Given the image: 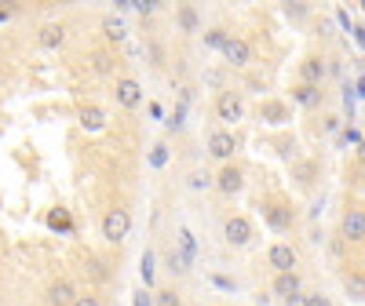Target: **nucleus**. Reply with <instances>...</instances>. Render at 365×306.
Returning a JSON list of instances; mask_svg holds the SVG:
<instances>
[{
    "mask_svg": "<svg viewBox=\"0 0 365 306\" xmlns=\"http://www.w3.org/2000/svg\"><path fill=\"white\" fill-rule=\"evenodd\" d=\"M237 153V135L234 132H212L208 135V157L212 161H223V164H230V157Z\"/></svg>",
    "mask_w": 365,
    "mask_h": 306,
    "instance_id": "6",
    "label": "nucleus"
},
{
    "mask_svg": "<svg viewBox=\"0 0 365 306\" xmlns=\"http://www.w3.org/2000/svg\"><path fill=\"white\" fill-rule=\"evenodd\" d=\"M263 219H267V226L274 233H289L292 230V208L282 204V201H267L263 204Z\"/></svg>",
    "mask_w": 365,
    "mask_h": 306,
    "instance_id": "7",
    "label": "nucleus"
},
{
    "mask_svg": "<svg viewBox=\"0 0 365 306\" xmlns=\"http://www.w3.org/2000/svg\"><path fill=\"white\" fill-rule=\"evenodd\" d=\"M143 281H146V285L154 281V255H150V252L143 255Z\"/></svg>",
    "mask_w": 365,
    "mask_h": 306,
    "instance_id": "33",
    "label": "nucleus"
},
{
    "mask_svg": "<svg viewBox=\"0 0 365 306\" xmlns=\"http://www.w3.org/2000/svg\"><path fill=\"white\" fill-rule=\"evenodd\" d=\"M190 186H194V190H201V186L208 190V186H212V175H208V172H194V175H190Z\"/></svg>",
    "mask_w": 365,
    "mask_h": 306,
    "instance_id": "30",
    "label": "nucleus"
},
{
    "mask_svg": "<svg viewBox=\"0 0 365 306\" xmlns=\"http://www.w3.org/2000/svg\"><path fill=\"white\" fill-rule=\"evenodd\" d=\"M70 306H103V295H96V292H84V295H77Z\"/></svg>",
    "mask_w": 365,
    "mask_h": 306,
    "instance_id": "27",
    "label": "nucleus"
},
{
    "mask_svg": "<svg viewBox=\"0 0 365 306\" xmlns=\"http://www.w3.org/2000/svg\"><path fill=\"white\" fill-rule=\"evenodd\" d=\"M259 120H267V125H274V128H282L285 120H292V113H289V106H285V102L267 99V102H259Z\"/></svg>",
    "mask_w": 365,
    "mask_h": 306,
    "instance_id": "15",
    "label": "nucleus"
},
{
    "mask_svg": "<svg viewBox=\"0 0 365 306\" xmlns=\"http://www.w3.org/2000/svg\"><path fill=\"white\" fill-rule=\"evenodd\" d=\"M48 226H51V230H66V233H73V219L66 216L63 208H58V211H51V216H48Z\"/></svg>",
    "mask_w": 365,
    "mask_h": 306,
    "instance_id": "23",
    "label": "nucleus"
},
{
    "mask_svg": "<svg viewBox=\"0 0 365 306\" xmlns=\"http://www.w3.org/2000/svg\"><path fill=\"white\" fill-rule=\"evenodd\" d=\"M227 37H230V33H227V29H212V33L205 37V44H208V48H220V51H223V44H227Z\"/></svg>",
    "mask_w": 365,
    "mask_h": 306,
    "instance_id": "26",
    "label": "nucleus"
},
{
    "mask_svg": "<svg viewBox=\"0 0 365 306\" xmlns=\"http://www.w3.org/2000/svg\"><path fill=\"white\" fill-rule=\"evenodd\" d=\"M212 190H220L223 197H237L241 190H245V172H241L237 164H223L216 175H212Z\"/></svg>",
    "mask_w": 365,
    "mask_h": 306,
    "instance_id": "3",
    "label": "nucleus"
},
{
    "mask_svg": "<svg viewBox=\"0 0 365 306\" xmlns=\"http://www.w3.org/2000/svg\"><path fill=\"white\" fill-rule=\"evenodd\" d=\"M347 142H354V146L361 142V135H358V128H347Z\"/></svg>",
    "mask_w": 365,
    "mask_h": 306,
    "instance_id": "37",
    "label": "nucleus"
},
{
    "mask_svg": "<svg viewBox=\"0 0 365 306\" xmlns=\"http://www.w3.org/2000/svg\"><path fill=\"white\" fill-rule=\"evenodd\" d=\"M37 44L48 48V51L66 48V26H63V22H44V26H41V33H37Z\"/></svg>",
    "mask_w": 365,
    "mask_h": 306,
    "instance_id": "12",
    "label": "nucleus"
},
{
    "mask_svg": "<svg viewBox=\"0 0 365 306\" xmlns=\"http://www.w3.org/2000/svg\"><path fill=\"white\" fill-rule=\"evenodd\" d=\"M285 15L292 22H303V19H307V4H285Z\"/></svg>",
    "mask_w": 365,
    "mask_h": 306,
    "instance_id": "29",
    "label": "nucleus"
},
{
    "mask_svg": "<svg viewBox=\"0 0 365 306\" xmlns=\"http://www.w3.org/2000/svg\"><path fill=\"white\" fill-rule=\"evenodd\" d=\"M325 73H329V66H325V58H318V55H307V58L299 63V84H314V88H322Z\"/></svg>",
    "mask_w": 365,
    "mask_h": 306,
    "instance_id": "11",
    "label": "nucleus"
},
{
    "mask_svg": "<svg viewBox=\"0 0 365 306\" xmlns=\"http://www.w3.org/2000/svg\"><path fill=\"white\" fill-rule=\"evenodd\" d=\"M303 302H307V306H332V302H329V299H325L322 292H311V295L303 292Z\"/></svg>",
    "mask_w": 365,
    "mask_h": 306,
    "instance_id": "34",
    "label": "nucleus"
},
{
    "mask_svg": "<svg viewBox=\"0 0 365 306\" xmlns=\"http://www.w3.org/2000/svg\"><path fill=\"white\" fill-rule=\"evenodd\" d=\"M99 29H103V37H106L110 44H120V41L128 37V26H125V19H120V15H103Z\"/></svg>",
    "mask_w": 365,
    "mask_h": 306,
    "instance_id": "19",
    "label": "nucleus"
},
{
    "mask_svg": "<svg viewBox=\"0 0 365 306\" xmlns=\"http://www.w3.org/2000/svg\"><path fill=\"white\" fill-rule=\"evenodd\" d=\"M154 164H165V146H154Z\"/></svg>",
    "mask_w": 365,
    "mask_h": 306,
    "instance_id": "36",
    "label": "nucleus"
},
{
    "mask_svg": "<svg viewBox=\"0 0 365 306\" xmlns=\"http://www.w3.org/2000/svg\"><path fill=\"white\" fill-rule=\"evenodd\" d=\"M340 237H344L347 244H361V241H365V216H361V208H347V211H344Z\"/></svg>",
    "mask_w": 365,
    "mask_h": 306,
    "instance_id": "9",
    "label": "nucleus"
},
{
    "mask_svg": "<svg viewBox=\"0 0 365 306\" xmlns=\"http://www.w3.org/2000/svg\"><path fill=\"white\" fill-rule=\"evenodd\" d=\"M146 58L154 70H165V44L158 37H146Z\"/></svg>",
    "mask_w": 365,
    "mask_h": 306,
    "instance_id": "21",
    "label": "nucleus"
},
{
    "mask_svg": "<svg viewBox=\"0 0 365 306\" xmlns=\"http://www.w3.org/2000/svg\"><path fill=\"white\" fill-rule=\"evenodd\" d=\"M296 263H299V252L292 248L289 241H278V244H270V248H267V266L274 273H292Z\"/></svg>",
    "mask_w": 365,
    "mask_h": 306,
    "instance_id": "4",
    "label": "nucleus"
},
{
    "mask_svg": "<svg viewBox=\"0 0 365 306\" xmlns=\"http://www.w3.org/2000/svg\"><path fill=\"white\" fill-rule=\"evenodd\" d=\"M73 299H77V288H73V281H66V278L51 281V285H48V295H44L48 306H70Z\"/></svg>",
    "mask_w": 365,
    "mask_h": 306,
    "instance_id": "13",
    "label": "nucleus"
},
{
    "mask_svg": "<svg viewBox=\"0 0 365 306\" xmlns=\"http://www.w3.org/2000/svg\"><path fill=\"white\" fill-rule=\"evenodd\" d=\"M168 270L175 273V278H182V273H187V259H182V255H175V252H172V255H168Z\"/></svg>",
    "mask_w": 365,
    "mask_h": 306,
    "instance_id": "28",
    "label": "nucleus"
},
{
    "mask_svg": "<svg viewBox=\"0 0 365 306\" xmlns=\"http://www.w3.org/2000/svg\"><path fill=\"white\" fill-rule=\"evenodd\" d=\"M113 95H117V106L120 110H139L143 106V84L135 77H120Z\"/></svg>",
    "mask_w": 365,
    "mask_h": 306,
    "instance_id": "8",
    "label": "nucleus"
},
{
    "mask_svg": "<svg viewBox=\"0 0 365 306\" xmlns=\"http://www.w3.org/2000/svg\"><path fill=\"white\" fill-rule=\"evenodd\" d=\"M158 306H182V299H179L175 288H161L158 292Z\"/></svg>",
    "mask_w": 365,
    "mask_h": 306,
    "instance_id": "25",
    "label": "nucleus"
},
{
    "mask_svg": "<svg viewBox=\"0 0 365 306\" xmlns=\"http://www.w3.org/2000/svg\"><path fill=\"white\" fill-rule=\"evenodd\" d=\"M241 117H245V99H241V91L223 88L216 95V120H223V125H237Z\"/></svg>",
    "mask_w": 365,
    "mask_h": 306,
    "instance_id": "2",
    "label": "nucleus"
},
{
    "mask_svg": "<svg viewBox=\"0 0 365 306\" xmlns=\"http://www.w3.org/2000/svg\"><path fill=\"white\" fill-rule=\"evenodd\" d=\"M132 8H135L139 15H154V11H158V4H154V0H132Z\"/></svg>",
    "mask_w": 365,
    "mask_h": 306,
    "instance_id": "32",
    "label": "nucleus"
},
{
    "mask_svg": "<svg viewBox=\"0 0 365 306\" xmlns=\"http://www.w3.org/2000/svg\"><path fill=\"white\" fill-rule=\"evenodd\" d=\"M81 128L84 132H103L106 128V110L103 106H96V102H91V106H81Z\"/></svg>",
    "mask_w": 365,
    "mask_h": 306,
    "instance_id": "18",
    "label": "nucleus"
},
{
    "mask_svg": "<svg viewBox=\"0 0 365 306\" xmlns=\"http://www.w3.org/2000/svg\"><path fill=\"white\" fill-rule=\"evenodd\" d=\"M270 292H274V295H282V299L299 295V292H303L299 273H296V270H292V273H274V285H270Z\"/></svg>",
    "mask_w": 365,
    "mask_h": 306,
    "instance_id": "16",
    "label": "nucleus"
},
{
    "mask_svg": "<svg viewBox=\"0 0 365 306\" xmlns=\"http://www.w3.org/2000/svg\"><path fill=\"white\" fill-rule=\"evenodd\" d=\"M347 292H351L354 302H361V273H354V278L347 281Z\"/></svg>",
    "mask_w": 365,
    "mask_h": 306,
    "instance_id": "31",
    "label": "nucleus"
},
{
    "mask_svg": "<svg viewBox=\"0 0 365 306\" xmlns=\"http://www.w3.org/2000/svg\"><path fill=\"white\" fill-rule=\"evenodd\" d=\"M252 223L245 216H230L223 219V241L230 244V248H245V244H252Z\"/></svg>",
    "mask_w": 365,
    "mask_h": 306,
    "instance_id": "5",
    "label": "nucleus"
},
{
    "mask_svg": "<svg viewBox=\"0 0 365 306\" xmlns=\"http://www.w3.org/2000/svg\"><path fill=\"white\" fill-rule=\"evenodd\" d=\"M88 66H91V73H96V77H113L117 73V55L106 51V48H99V51L88 55Z\"/></svg>",
    "mask_w": 365,
    "mask_h": 306,
    "instance_id": "14",
    "label": "nucleus"
},
{
    "mask_svg": "<svg viewBox=\"0 0 365 306\" xmlns=\"http://www.w3.org/2000/svg\"><path fill=\"white\" fill-rule=\"evenodd\" d=\"M223 58H227L230 66H249V63H252V44H249L245 37H227Z\"/></svg>",
    "mask_w": 365,
    "mask_h": 306,
    "instance_id": "10",
    "label": "nucleus"
},
{
    "mask_svg": "<svg viewBox=\"0 0 365 306\" xmlns=\"http://www.w3.org/2000/svg\"><path fill=\"white\" fill-rule=\"evenodd\" d=\"M322 95H325V91L314 88V84H296L292 88V102L303 106V110H318L322 106Z\"/></svg>",
    "mask_w": 365,
    "mask_h": 306,
    "instance_id": "17",
    "label": "nucleus"
},
{
    "mask_svg": "<svg viewBox=\"0 0 365 306\" xmlns=\"http://www.w3.org/2000/svg\"><path fill=\"white\" fill-rule=\"evenodd\" d=\"M182 125H187V106H175V113L168 117V132H182Z\"/></svg>",
    "mask_w": 365,
    "mask_h": 306,
    "instance_id": "24",
    "label": "nucleus"
},
{
    "mask_svg": "<svg viewBox=\"0 0 365 306\" xmlns=\"http://www.w3.org/2000/svg\"><path fill=\"white\" fill-rule=\"evenodd\" d=\"M285 306H307V302H303V292H299V295H289Z\"/></svg>",
    "mask_w": 365,
    "mask_h": 306,
    "instance_id": "35",
    "label": "nucleus"
},
{
    "mask_svg": "<svg viewBox=\"0 0 365 306\" xmlns=\"http://www.w3.org/2000/svg\"><path fill=\"white\" fill-rule=\"evenodd\" d=\"M84 273H88L91 281H106V278H110V270H106L103 259H88V263H84Z\"/></svg>",
    "mask_w": 365,
    "mask_h": 306,
    "instance_id": "22",
    "label": "nucleus"
},
{
    "mask_svg": "<svg viewBox=\"0 0 365 306\" xmlns=\"http://www.w3.org/2000/svg\"><path fill=\"white\" fill-rule=\"evenodd\" d=\"M128 233H132V211L128 208H110L106 216H103V237L110 241V244H120V241H128Z\"/></svg>",
    "mask_w": 365,
    "mask_h": 306,
    "instance_id": "1",
    "label": "nucleus"
},
{
    "mask_svg": "<svg viewBox=\"0 0 365 306\" xmlns=\"http://www.w3.org/2000/svg\"><path fill=\"white\" fill-rule=\"evenodd\" d=\"M175 26H179V33H197V26H201V19H197V8L194 4H179L175 8Z\"/></svg>",
    "mask_w": 365,
    "mask_h": 306,
    "instance_id": "20",
    "label": "nucleus"
}]
</instances>
